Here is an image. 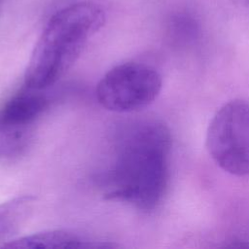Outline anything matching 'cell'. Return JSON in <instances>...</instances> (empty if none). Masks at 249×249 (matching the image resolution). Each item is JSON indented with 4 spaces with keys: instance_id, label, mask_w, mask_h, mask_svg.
<instances>
[{
    "instance_id": "5b68a950",
    "label": "cell",
    "mask_w": 249,
    "mask_h": 249,
    "mask_svg": "<svg viewBox=\"0 0 249 249\" xmlns=\"http://www.w3.org/2000/svg\"><path fill=\"white\" fill-rule=\"evenodd\" d=\"M26 88V87H25ZM49 99L40 90L26 88L0 106V137L10 148L20 144L30 126L43 115Z\"/></svg>"
},
{
    "instance_id": "ba28073f",
    "label": "cell",
    "mask_w": 249,
    "mask_h": 249,
    "mask_svg": "<svg viewBox=\"0 0 249 249\" xmlns=\"http://www.w3.org/2000/svg\"><path fill=\"white\" fill-rule=\"evenodd\" d=\"M237 2H241L243 4H246V5H249V0H235Z\"/></svg>"
},
{
    "instance_id": "6da1fadb",
    "label": "cell",
    "mask_w": 249,
    "mask_h": 249,
    "mask_svg": "<svg viewBox=\"0 0 249 249\" xmlns=\"http://www.w3.org/2000/svg\"><path fill=\"white\" fill-rule=\"evenodd\" d=\"M171 136L152 119L124 125L118 133L112 165L103 179L107 199L127 202L142 211L159 206L169 180Z\"/></svg>"
},
{
    "instance_id": "52a82bcc",
    "label": "cell",
    "mask_w": 249,
    "mask_h": 249,
    "mask_svg": "<svg viewBox=\"0 0 249 249\" xmlns=\"http://www.w3.org/2000/svg\"><path fill=\"white\" fill-rule=\"evenodd\" d=\"M36 198L20 196L0 203V247L14 239L32 216Z\"/></svg>"
},
{
    "instance_id": "8992f818",
    "label": "cell",
    "mask_w": 249,
    "mask_h": 249,
    "mask_svg": "<svg viewBox=\"0 0 249 249\" xmlns=\"http://www.w3.org/2000/svg\"><path fill=\"white\" fill-rule=\"evenodd\" d=\"M117 247L114 243L101 242V241H90L86 240L74 232L65 230H50L41 232H36L30 235H24L21 237L14 238L6 243L2 248L10 249H35V248H49V249H59V248H86V249H96V248H112Z\"/></svg>"
},
{
    "instance_id": "3957f363",
    "label": "cell",
    "mask_w": 249,
    "mask_h": 249,
    "mask_svg": "<svg viewBox=\"0 0 249 249\" xmlns=\"http://www.w3.org/2000/svg\"><path fill=\"white\" fill-rule=\"evenodd\" d=\"M207 150L225 171L249 175V101L234 99L212 118L206 134Z\"/></svg>"
},
{
    "instance_id": "277c9868",
    "label": "cell",
    "mask_w": 249,
    "mask_h": 249,
    "mask_svg": "<svg viewBox=\"0 0 249 249\" xmlns=\"http://www.w3.org/2000/svg\"><path fill=\"white\" fill-rule=\"evenodd\" d=\"M161 76L153 66L129 61L110 69L96 86V98L107 110L129 113L150 105L160 94Z\"/></svg>"
},
{
    "instance_id": "7a4b0ae2",
    "label": "cell",
    "mask_w": 249,
    "mask_h": 249,
    "mask_svg": "<svg viewBox=\"0 0 249 249\" xmlns=\"http://www.w3.org/2000/svg\"><path fill=\"white\" fill-rule=\"evenodd\" d=\"M104 23L103 10L91 2L71 4L57 11L34 46L24 74V86L42 90L56 83Z\"/></svg>"
}]
</instances>
